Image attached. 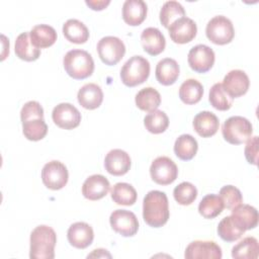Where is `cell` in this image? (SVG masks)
Listing matches in <instances>:
<instances>
[{"label": "cell", "mask_w": 259, "mask_h": 259, "mask_svg": "<svg viewBox=\"0 0 259 259\" xmlns=\"http://www.w3.org/2000/svg\"><path fill=\"white\" fill-rule=\"evenodd\" d=\"M169 202L165 192L151 190L144 197L143 219L152 228L164 226L169 219Z\"/></svg>", "instance_id": "1"}, {"label": "cell", "mask_w": 259, "mask_h": 259, "mask_svg": "<svg viewBox=\"0 0 259 259\" xmlns=\"http://www.w3.org/2000/svg\"><path fill=\"white\" fill-rule=\"evenodd\" d=\"M56 243L57 235L54 229L46 225L35 227L30 234L29 257L31 259H53Z\"/></svg>", "instance_id": "2"}, {"label": "cell", "mask_w": 259, "mask_h": 259, "mask_svg": "<svg viewBox=\"0 0 259 259\" xmlns=\"http://www.w3.org/2000/svg\"><path fill=\"white\" fill-rule=\"evenodd\" d=\"M63 65L66 73L76 80L86 79L94 71L93 58L84 50L69 51L63 59Z\"/></svg>", "instance_id": "3"}, {"label": "cell", "mask_w": 259, "mask_h": 259, "mask_svg": "<svg viewBox=\"0 0 259 259\" xmlns=\"http://www.w3.org/2000/svg\"><path fill=\"white\" fill-rule=\"evenodd\" d=\"M150 63L142 56L131 57L120 70L121 82L127 87H135L144 83L150 75Z\"/></svg>", "instance_id": "4"}, {"label": "cell", "mask_w": 259, "mask_h": 259, "mask_svg": "<svg viewBox=\"0 0 259 259\" xmlns=\"http://www.w3.org/2000/svg\"><path fill=\"white\" fill-rule=\"evenodd\" d=\"M253 133L252 123L243 116L235 115L229 117L222 126V134L228 143L240 145L251 138Z\"/></svg>", "instance_id": "5"}, {"label": "cell", "mask_w": 259, "mask_h": 259, "mask_svg": "<svg viewBox=\"0 0 259 259\" xmlns=\"http://www.w3.org/2000/svg\"><path fill=\"white\" fill-rule=\"evenodd\" d=\"M205 34L211 42L224 46L233 40L235 36V29L232 21L228 17L224 15H217L207 22Z\"/></svg>", "instance_id": "6"}, {"label": "cell", "mask_w": 259, "mask_h": 259, "mask_svg": "<svg viewBox=\"0 0 259 259\" xmlns=\"http://www.w3.org/2000/svg\"><path fill=\"white\" fill-rule=\"evenodd\" d=\"M97 53L100 60L108 66L116 65L125 54L123 41L112 35L102 37L97 44Z\"/></svg>", "instance_id": "7"}, {"label": "cell", "mask_w": 259, "mask_h": 259, "mask_svg": "<svg viewBox=\"0 0 259 259\" xmlns=\"http://www.w3.org/2000/svg\"><path fill=\"white\" fill-rule=\"evenodd\" d=\"M150 174L154 182L159 185H169L178 176L177 165L169 157L161 156L156 158L150 167Z\"/></svg>", "instance_id": "8"}, {"label": "cell", "mask_w": 259, "mask_h": 259, "mask_svg": "<svg viewBox=\"0 0 259 259\" xmlns=\"http://www.w3.org/2000/svg\"><path fill=\"white\" fill-rule=\"evenodd\" d=\"M67 167L60 161L53 160L47 163L41 170V180L45 186L52 190L62 189L68 182Z\"/></svg>", "instance_id": "9"}, {"label": "cell", "mask_w": 259, "mask_h": 259, "mask_svg": "<svg viewBox=\"0 0 259 259\" xmlns=\"http://www.w3.org/2000/svg\"><path fill=\"white\" fill-rule=\"evenodd\" d=\"M112 230L123 237H133L139 230V222L133 211L126 209L113 210L109 217Z\"/></svg>", "instance_id": "10"}, {"label": "cell", "mask_w": 259, "mask_h": 259, "mask_svg": "<svg viewBox=\"0 0 259 259\" xmlns=\"http://www.w3.org/2000/svg\"><path fill=\"white\" fill-rule=\"evenodd\" d=\"M215 56L211 48L206 45H196L190 49L187 62L189 67L196 73H206L214 64Z\"/></svg>", "instance_id": "11"}, {"label": "cell", "mask_w": 259, "mask_h": 259, "mask_svg": "<svg viewBox=\"0 0 259 259\" xmlns=\"http://www.w3.org/2000/svg\"><path fill=\"white\" fill-rule=\"evenodd\" d=\"M52 118L59 127L73 130L80 124L81 113L73 104L63 102L54 107Z\"/></svg>", "instance_id": "12"}, {"label": "cell", "mask_w": 259, "mask_h": 259, "mask_svg": "<svg viewBox=\"0 0 259 259\" xmlns=\"http://www.w3.org/2000/svg\"><path fill=\"white\" fill-rule=\"evenodd\" d=\"M222 85L232 98H237L247 93L250 86V80L243 70L235 69L227 73Z\"/></svg>", "instance_id": "13"}, {"label": "cell", "mask_w": 259, "mask_h": 259, "mask_svg": "<svg viewBox=\"0 0 259 259\" xmlns=\"http://www.w3.org/2000/svg\"><path fill=\"white\" fill-rule=\"evenodd\" d=\"M223 256L221 247L213 241H193L185 249L186 259H221Z\"/></svg>", "instance_id": "14"}, {"label": "cell", "mask_w": 259, "mask_h": 259, "mask_svg": "<svg viewBox=\"0 0 259 259\" xmlns=\"http://www.w3.org/2000/svg\"><path fill=\"white\" fill-rule=\"evenodd\" d=\"M169 35L176 44H187L191 41L197 32V25L189 17H181L175 20L169 27Z\"/></svg>", "instance_id": "15"}, {"label": "cell", "mask_w": 259, "mask_h": 259, "mask_svg": "<svg viewBox=\"0 0 259 259\" xmlns=\"http://www.w3.org/2000/svg\"><path fill=\"white\" fill-rule=\"evenodd\" d=\"M69 243L77 249H85L90 246L94 239V232L90 225L84 222L72 224L67 232Z\"/></svg>", "instance_id": "16"}, {"label": "cell", "mask_w": 259, "mask_h": 259, "mask_svg": "<svg viewBox=\"0 0 259 259\" xmlns=\"http://www.w3.org/2000/svg\"><path fill=\"white\" fill-rule=\"evenodd\" d=\"M131 163L130 155L121 149L110 150L104 159L105 170L113 176H121L127 173Z\"/></svg>", "instance_id": "17"}, {"label": "cell", "mask_w": 259, "mask_h": 259, "mask_svg": "<svg viewBox=\"0 0 259 259\" xmlns=\"http://www.w3.org/2000/svg\"><path fill=\"white\" fill-rule=\"evenodd\" d=\"M110 189L109 181L101 174L89 176L82 185V194L89 200H98L104 197Z\"/></svg>", "instance_id": "18"}, {"label": "cell", "mask_w": 259, "mask_h": 259, "mask_svg": "<svg viewBox=\"0 0 259 259\" xmlns=\"http://www.w3.org/2000/svg\"><path fill=\"white\" fill-rule=\"evenodd\" d=\"M141 42L145 52L157 56L165 50L166 39L164 34L156 27H147L141 33Z\"/></svg>", "instance_id": "19"}, {"label": "cell", "mask_w": 259, "mask_h": 259, "mask_svg": "<svg viewBox=\"0 0 259 259\" xmlns=\"http://www.w3.org/2000/svg\"><path fill=\"white\" fill-rule=\"evenodd\" d=\"M77 99L82 107L92 110L101 105L103 101V92L97 84L87 83L79 89Z\"/></svg>", "instance_id": "20"}, {"label": "cell", "mask_w": 259, "mask_h": 259, "mask_svg": "<svg viewBox=\"0 0 259 259\" xmlns=\"http://www.w3.org/2000/svg\"><path fill=\"white\" fill-rule=\"evenodd\" d=\"M148 6L143 0H125L122 5V19L132 26L140 25L147 16Z\"/></svg>", "instance_id": "21"}, {"label": "cell", "mask_w": 259, "mask_h": 259, "mask_svg": "<svg viewBox=\"0 0 259 259\" xmlns=\"http://www.w3.org/2000/svg\"><path fill=\"white\" fill-rule=\"evenodd\" d=\"M194 131L202 138H209L215 135L219 130L220 121L218 116L207 110L198 112L193 118Z\"/></svg>", "instance_id": "22"}, {"label": "cell", "mask_w": 259, "mask_h": 259, "mask_svg": "<svg viewBox=\"0 0 259 259\" xmlns=\"http://www.w3.org/2000/svg\"><path fill=\"white\" fill-rule=\"evenodd\" d=\"M180 68L178 63L171 58H165L158 62L156 66V79L165 86L172 85L179 77Z\"/></svg>", "instance_id": "23"}, {"label": "cell", "mask_w": 259, "mask_h": 259, "mask_svg": "<svg viewBox=\"0 0 259 259\" xmlns=\"http://www.w3.org/2000/svg\"><path fill=\"white\" fill-rule=\"evenodd\" d=\"M32 45L37 49H45L53 46L57 40V31L49 24H37L29 31Z\"/></svg>", "instance_id": "24"}, {"label": "cell", "mask_w": 259, "mask_h": 259, "mask_svg": "<svg viewBox=\"0 0 259 259\" xmlns=\"http://www.w3.org/2000/svg\"><path fill=\"white\" fill-rule=\"evenodd\" d=\"M14 51L19 59L26 62L35 61L40 56V50L32 45L28 31L21 32L16 37Z\"/></svg>", "instance_id": "25"}, {"label": "cell", "mask_w": 259, "mask_h": 259, "mask_svg": "<svg viewBox=\"0 0 259 259\" xmlns=\"http://www.w3.org/2000/svg\"><path fill=\"white\" fill-rule=\"evenodd\" d=\"M245 229L231 214L222 219L218 225V234L226 242H235L245 233Z\"/></svg>", "instance_id": "26"}, {"label": "cell", "mask_w": 259, "mask_h": 259, "mask_svg": "<svg viewBox=\"0 0 259 259\" xmlns=\"http://www.w3.org/2000/svg\"><path fill=\"white\" fill-rule=\"evenodd\" d=\"M63 33L65 37L73 44L81 45L88 40L89 30L87 26L78 19H68L63 24Z\"/></svg>", "instance_id": "27"}, {"label": "cell", "mask_w": 259, "mask_h": 259, "mask_svg": "<svg viewBox=\"0 0 259 259\" xmlns=\"http://www.w3.org/2000/svg\"><path fill=\"white\" fill-rule=\"evenodd\" d=\"M198 144L197 141L188 134L179 136L174 144L175 155L183 161L191 160L197 153Z\"/></svg>", "instance_id": "28"}, {"label": "cell", "mask_w": 259, "mask_h": 259, "mask_svg": "<svg viewBox=\"0 0 259 259\" xmlns=\"http://www.w3.org/2000/svg\"><path fill=\"white\" fill-rule=\"evenodd\" d=\"M232 215L246 231L254 229L258 225L257 209L250 204L241 203L232 208Z\"/></svg>", "instance_id": "29"}, {"label": "cell", "mask_w": 259, "mask_h": 259, "mask_svg": "<svg viewBox=\"0 0 259 259\" xmlns=\"http://www.w3.org/2000/svg\"><path fill=\"white\" fill-rule=\"evenodd\" d=\"M136 105L144 111H154L161 103L160 93L153 87H145L141 89L135 98Z\"/></svg>", "instance_id": "30"}, {"label": "cell", "mask_w": 259, "mask_h": 259, "mask_svg": "<svg viewBox=\"0 0 259 259\" xmlns=\"http://www.w3.org/2000/svg\"><path fill=\"white\" fill-rule=\"evenodd\" d=\"M203 95V86L196 79L185 80L179 88V97L185 104H195Z\"/></svg>", "instance_id": "31"}, {"label": "cell", "mask_w": 259, "mask_h": 259, "mask_svg": "<svg viewBox=\"0 0 259 259\" xmlns=\"http://www.w3.org/2000/svg\"><path fill=\"white\" fill-rule=\"evenodd\" d=\"M225 208L223 199L220 195L210 193L206 194L198 204V212L204 219H214Z\"/></svg>", "instance_id": "32"}, {"label": "cell", "mask_w": 259, "mask_h": 259, "mask_svg": "<svg viewBox=\"0 0 259 259\" xmlns=\"http://www.w3.org/2000/svg\"><path fill=\"white\" fill-rule=\"evenodd\" d=\"M258 254V241L254 237L244 238L232 249V257L236 259H256Z\"/></svg>", "instance_id": "33"}, {"label": "cell", "mask_w": 259, "mask_h": 259, "mask_svg": "<svg viewBox=\"0 0 259 259\" xmlns=\"http://www.w3.org/2000/svg\"><path fill=\"white\" fill-rule=\"evenodd\" d=\"M111 199L120 205H133L137 201V191L133 185L125 182H117L111 188Z\"/></svg>", "instance_id": "34"}, {"label": "cell", "mask_w": 259, "mask_h": 259, "mask_svg": "<svg viewBox=\"0 0 259 259\" xmlns=\"http://www.w3.org/2000/svg\"><path fill=\"white\" fill-rule=\"evenodd\" d=\"M22 123V133L29 141H39L44 139L48 133V125L44 118L34 117L24 120Z\"/></svg>", "instance_id": "35"}, {"label": "cell", "mask_w": 259, "mask_h": 259, "mask_svg": "<svg viewBox=\"0 0 259 259\" xmlns=\"http://www.w3.org/2000/svg\"><path fill=\"white\" fill-rule=\"evenodd\" d=\"M184 16V7L177 1L172 0L165 2L160 10V21L166 28H168L175 20Z\"/></svg>", "instance_id": "36"}, {"label": "cell", "mask_w": 259, "mask_h": 259, "mask_svg": "<svg viewBox=\"0 0 259 259\" xmlns=\"http://www.w3.org/2000/svg\"><path fill=\"white\" fill-rule=\"evenodd\" d=\"M208 100L212 107H214L218 110H229L233 105V100L227 91L224 89L222 83H215L211 86L209 89V95Z\"/></svg>", "instance_id": "37"}, {"label": "cell", "mask_w": 259, "mask_h": 259, "mask_svg": "<svg viewBox=\"0 0 259 259\" xmlns=\"http://www.w3.org/2000/svg\"><path fill=\"white\" fill-rule=\"evenodd\" d=\"M144 124L148 132L155 135L162 134L169 125V118L164 111L156 109L145 116Z\"/></svg>", "instance_id": "38"}, {"label": "cell", "mask_w": 259, "mask_h": 259, "mask_svg": "<svg viewBox=\"0 0 259 259\" xmlns=\"http://www.w3.org/2000/svg\"><path fill=\"white\" fill-rule=\"evenodd\" d=\"M174 199L181 205L191 204L197 197V189L190 182H181L173 190Z\"/></svg>", "instance_id": "39"}, {"label": "cell", "mask_w": 259, "mask_h": 259, "mask_svg": "<svg viewBox=\"0 0 259 259\" xmlns=\"http://www.w3.org/2000/svg\"><path fill=\"white\" fill-rule=\"evenodd\" d=\"M220 196L223 199L225 207L229 209H232L243 202L241 191L233 185H226L222 187L220 190Z\"/></svg>", "instance_id": "40"}, {"label": "cell", "mask_w": 259, "mask_h": 259, "mask_svg": "<svg viewBox=\"0 0 259 259\" xmlns=\"http://www.w3.org/2000/svg\"><path fill=\"white\" fill-rule=\"evenodd\" d=\"M34 117L44 118V108L39 104V102L30 100L22 106L21 111H20V119L22 122L24 120L34 118Z\"/></svg>", "instance_id": "41"}, {"label": "cell", "mask_w": 259, "mask_h": 259, "mask_svg": "<svg viewBox=\"0 0 259 259\" xmlns=\"http://www.w3.org/2000/svg\"><path fill=\"white\" fill-rule=\"evenodd\" d=\"M246 147H245V157L249 164L257 165L258 162V137L254 136L252 138H249L246 141Z\"/></svg>", "instance_id": "42"}, {"label": "cell", "mask_w": 259, "mask_h": 259, "mask_svg": "<svg viewBox=\"0 0 259 259\" xmlns=\"http://www.w3.org/2000/svg\"><path fill=\"white\" fill-rule=\"evenodd\" d=\"M86 5H88L92 10H102L107 5H109L110 0H86Z\"/></svg>", "instance_id": "43"}, {"label": "cell", "mask_w": 259, "mask_h": 259, "mask_svg": "<svg viewBox=\"0 0 259 259\" xmlns=\"http://www.w3.org/2000/svg\"><path fill=\"white\" fill-rule=\"evenodd\" d=\"M105 257L111 258V255L108 253L107 250L101 249V248H100V249H95V250H93V252L90 253V254L87 256V258H105Z\"/></svg>", "instance_id": "44"}]
</instances>
